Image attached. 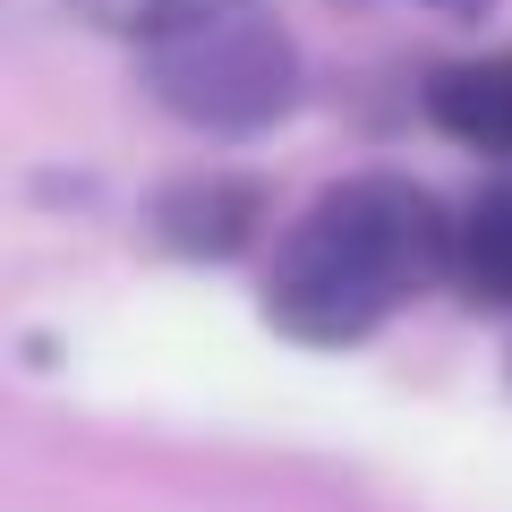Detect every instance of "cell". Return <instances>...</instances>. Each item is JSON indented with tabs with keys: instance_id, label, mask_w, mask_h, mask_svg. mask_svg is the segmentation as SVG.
<instances>
[{
	"instance_id": "obj_1",
	"label": "cell",
	"mask_w": 512,
	"mask_h": 512,
	"mask_svg": "<svg viewBox=\"0 0 512 512\" xmlns=\"http://www.w3.org/2000/svg\"><path fill=\"white\" fill-rule=\"evenodd\" d=\"M453 282V222L410 180H342L291 222L265 274V316L291 342H367L393 308Z\"/></svg>"
},
{
	"instance_id": "obj_2",
	"label": "cell",
	"mask_w": 512,
	"mask_h": 512,
	"mask_svg": "<svg viewBox=\"0 0 512 512\" xmlns=\"http://www.w3.org/2000/svg\"><path fill=\"white\" fill-rule=\"evenodd\" d=\"M137 43L154 94L197 128H265L299 86V52L265 0H163Z\"/></svg>"
},
{
	"instance_id": "obj_3",
	"label": "cell",
	"mask_w": 512,
	"mask_h": 512,
	"mask_svg": "<svg viewBox=\"0 0 512 512\" xmlns=\"http://www.w3.org/2000/svg\"><path fill=\"white\" fill-rule=\"evenodd\" d=\"M427 120H436L444 137H461V146H478V154H512V52L436 69Z\"/></svg>"
},
{
	"instance_id": "obj_4",
	"label": "cell",
	"mask_w": 512,
	"mask_h": 512,
	"mask_svg": "<svg viewBox=\"0 0 512 512\" xmlns=\"http://www.w3.org/2000/svg\"><path fill=\"white\" fill-rule=\"evenodd\" d=\"M453 282L478 308H512V188H487L453 222Z\"/></svg>"
},
{
	"instance_id": "obj_5",
	"label": "cell",
	"mask_w": 512,
	"mask_h": 512,
	"mask_svg": "<svg viewBox=\"0 0 512 512\" xmlns=\"http://www.w3.org/2000/svg\"><path fill=\"white\" fill-rule=\"evenodd\" d=\"M256 222V197L239 180H205V188H180V197L163 205V239L188 256H231L239 239H248Z\"/></svg>"
},
{
	"instance_id": "obj_6",
	"label": "cell",
	"mask_w": 512,
	"mask_h": 512,
	"mask_svg": "<svg viewBox=\"0 0 512 512\" xmlns=\"http://www.w3.org/2000/svg\"><path fill=\"white\" fill-rule=\"evenodd\" d=\"M77 9H94L103 26H146L154 9H163V0H77Z\"/></svg>"
}]
</instances>
